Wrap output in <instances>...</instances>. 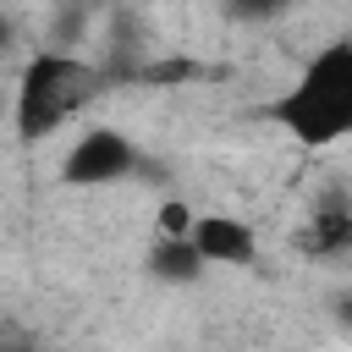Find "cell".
Wrapping results in <instances>:
<instances>
[{
  "instance_id": "10",
  "label": "cell",
  "mask_w": 352,
  "mask_h": 352,
  "mask_svg": "<svg viewBox=\"0 0 352 352\" xmlns=\"http://www.w3.org/2000/svg\"><path fill=\"white\" fill-rule=\"evenodd\" d=\"M6 38H11V28H6V16H0V50H6Z\"/></svg>"
},
{
  "instance_id": "3",
  "label": "cell",
  "mask_w": 352,
  "mask_h": 352,
  "mask_svg": "<svg viewBox=\"0 0 352 352\" xmlns=\"http://www.w3.org/2000/svg\"><path fill=\"white\" fill-rule=\"evenodd\" d=\"M138 165H143V154L132 148L126 132H116V126H88V132L72 143L60 176H66L72 187H110V182H126Z\"/></svg>"
},
{
  "instance_id": "9",
  "label": "cell",
  "mask_w": 352,
  "mask_h": 352,
  "mask_svg": "<svg viewBox=\"0 0 352 352\" xmlns=\"http://www.w3.org/2000/svg\"><path fill=\"white\" fill-rule=\"evenodd\" d=\"M336 319H341V330L352 336V297H341V308H336Z\"/></svg>"
},
{
  "instance_id": "11",
  "label": "cell",
  "mask_w": 352,
  "mask_h": 352,
  "mask_svg": "<svg viewBox=\"0 0 352 352\" xmlns=\"http://www.w3.org/2000/svg\"><path fill=\"white\" fill-rule=\"evenodd\" d=\"M0 352H28V346H0Z\"/></svg>"
},
{
  "instance_id": "12",
  "label": "cell",
  "mask_w": 352,
  "mask_h": 352,
  "mask_svg": "<svg viewBox=\"0 0 352 352\" xmlns=\"http://www.w3.org/2000/svg\"><path fill=\"white\" fill-rule=\"evenodd\" d=\"M0 110H6V88H0Z\"/></svg>"
},
{
  "instance_id": "1",
  "label": "cell",
  "mask_w": 352,
  "mask_h": 352,
  "mask_svg": "<svg viewBox=\"0 0 352 352\" xmlns=\"http://www.w3.org/2000/svg\"><path fill=\"white\" fill-rule=\"evenodd\" d=\"M264 116L302 148H330L352 138V38H330L308 66L264 104Z\"/></svg>"
},
{
  "instance_id": "6",
  "label": "cell",
  "mask_w": 352,
  "mask_h": 352,
  "mask_svg": "<svg viewBox=\"0 0 352 352\" xmlns=\"http://www.w3.org/2000/svg\"><path fill=\"white\" fill-rule=\"evenodd\" d=\"M346 242H352V198H330V204L308 220L302 248H314V253H336V248H346Z\"/></svg>"
},
{
  "instance_id": "2",
  "label": "cell",
  "mask_w": 352,
  "mask_h": 352,
  "mask_svg": "<svg viewBox=\"0 0 352 352\" xmlns=\"http://www.w3.org/2000/svg\"><path fill=\"white\" fill-rule=\"evenodd\" d=\"M104 88V72L72 50H44L22 66L16 77V99H11V126L22 143H38L50 132H60L77 110L94 104V94Z\"/></svg>"
},
{
  "instance_id": "7",
  "label": "cell",
  "mask_w": 352,
  "mask_h": 352,
  "mask_svg": "<svg viewBox=\"0 0 352 352\" xmlns=\"http://www.w3.org/2000/svg\"><path fill=\"white\" fill-rule=\"evenodd\" d=\"M226 6V16H236V22H270V16H280L292 0H220Z\"/></svg>"
},
{
  "instance_id": "4",
  "label": "cell",
  "mask_w": 352,
  "mask_h": 352,
  "mask_svg": "<svg viewBox=\"0 0 352 352\" xmlns=\"http://www.w3.org/2000/svg\"><path fill=\"white\" fill-rule=\"evenodd\" d=\"M187 236H192V248H198L204 264H253V253H258L253 226L236 220V214H192Z\"/></svg>"
},
{
  "instance_id": "8",
  "label": "cell",
  "mask_w": 352,
  "mask_h": 352,
  "mask_svg": "<svg viewBox=\"0 0 352 352\" xmlns=\"http://www.w3.org/2000/svg\"><path fill=\"white\" fill-rule=\"evenodd\" d=\"M192 231V209L187 204H165L160 209V236H187Z\"/></svg>"
},
{
  "instance_id": "5",
  "label": "cell",
  "mask_w": 352,
  "mask_h": 352,
  "mask_svg": "<svg viewBox=\"0 0 352 352\" xmlns=\"http://www.w3.org/2000/svg\"><path fill=\"white\" fill-rule=\"evenodd\" d=\"M148 275H154V280H170V286L198 280V275H204V258H198L192 236H160V242L148 248Z\"/></svg>"
}]
</instances>
